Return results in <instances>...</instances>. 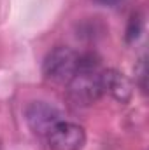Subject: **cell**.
Returning <instances> with one entry per match:
<instances>
[{
    "label": "cell",
    "mask_w": 149,
    "mask_h": 150,
    "mask_svg": "<svg viewBox=\"0 0 149 150\" xmlns=\"http://www.w3.org/2000/svg\"><path fill=\"white\" fill-rule=\"evenodd\" d=\"M104 94L102 72L98 63H93L91 58L81 56V65L75 75L67 82V96L75 107H91Z\"/></svg>",
    "instance_id": "6da1fadb"
},
{
    "label": "cell",
    "mask_w": 149,
    "mask_h": 150,
    "mask_svg": "<svg viewBox=\"0 0 149 150\" xmlns=\"http://www.w3.org/2000/svg\"><path fill=\"white\" fill-rule=\"evenodd\" d=\"M81 65V54L75 52L72 47L58 45L47 52L42 63V74L47 80L56 84H67Z\"/></svg>",
    "instance_id": "7a4b0ae2"
},
{
    "label": "cell",
    "mask_w": 149,
    "mask_h": 150,
    "mask_svg": "<svg viewBox=\"0 0 149 150\" xmlns=\"http://www.w3.org/2000/svg\"><path fill=\"white\" fill-rule=\"evenodd\" d=\"M25 120L35 134L47 136L49 131L63 119H62V112L54 105L47 101H32L25 108Z\"/></svg>",
    "instance_id": "3957f363"
},
{
    "label": "cell",
    "mask_w": 149,
    "mask_h": 150,
    "mask_svg": "<svg viewBox=\"0 0 149 150\" xmlns=\"http://www.w3.org/2000/svg\"><path fill=\"white\" fill-rule=\"evenodd\" d=\"M51 150H81L86 143V131L82 126L62 120L47 134Z\"/></svg>",
    "instance_id": "277c9868"
},
{
    "label": "cell",
    "mask_w": 149,
    "mask_h": 150,
    "mask_svg": "<svg viewBox=\"0 0 149 150\" xmlns=\"http://www.w3.org/2000/svg\"><path fill=\"white\" fill-rule=\"evenodd\" d=\"M102 86H104V94L109 93L119 103H128L133 94L132 80L117 70H104L102 72Z\"/></svg>",
    "instance_id": "5b68a950"
},
{
    "label": "cell",
    "mask_w": 149,
    "mask_h": 150,
    "mask_svg": "<svg viewBox=\"0 0 149 150\" xmlns=\"http://www.w3.org/2000/svg\"><path fill=\"white\" fill-rule=\"evenodd\" d=\"M140 32H142V19H140L139 14H133L130 23H128V28H126V40L128 42L137 40L139 35H140Z\"/></svg>",
    "instance_id": "8992f818"
},
{
    "label": "cell",
    "mask_w": 149,
    "mask_h": 150,
    "mask_svg": "<svg viewBox=\"0 0 149 150\" xmlns=\"http://www.w3.org/2000/svg\"><path fill=\"white\" fill-rule=\"evenodd\" d=\"M135 72L139 74V86H140V89L146 93V61H144V59H140L139 68H137Z\"/></svg>",
    "instance_id": "52a82bcc"
},
{
    "label": "cell",
    "mask_w": 149,
    "mask_h": 150,
    "mask_svg": "<svg viewBox=\"0 0 149 150\" xmlns=\"http://www.w3.org/2000/svg\"><path fill=\"white\" fill-rule=\"evenodd\" d=\"M93 2L98 5H104V7H116V5L123 4L125 0H93Z\"/></svg>",
    "instance_id": "ba28073f"
}]
</instances>
